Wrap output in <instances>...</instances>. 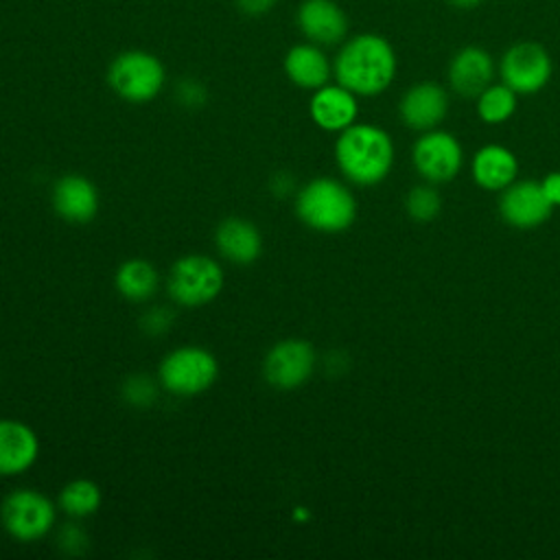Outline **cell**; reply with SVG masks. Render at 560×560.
Here are the masks:
<instances>
[{
	"label": "cell",
	"mask_w": 560,
	"mask_h": 560,
	"mask_svg": "<svg viewBox=\"0 0 560 560\" xmlns=\"http://www.w3.org/2000/svg\"><path fill=\"white\" fill-rule=\"evenodd\" d=\"M223 289V267L203 254L182 256L168 273V293L182 306L212 302Z\"/></svg>",
	"instance_id": "8992f818"
},
{
	"label": "cell",
	"mask_w": 560,
	"mask_h": 560,
	"mask_svg": "<svg viewBox=\"0 0 560 560\" xmlns=\"http://www.w3.org/2000/svg\"><path fill=\"white\" fill-rule=\"evenodd\" d=\"M158 376L166 392L175 396H195L217 381L219 361L201 346H182L162 359Z\"/></svg>",
	"instance_id": "5b68a950"
},
{
	"label": "cell",
	"mask_w": 560,
	"mask_h": 560,
	"mask_svg": "<svg viewBox=\"0 0 560 560\" xmlns=\"http://www.w3.org/2000/svg\"><path fill=\"white\" fill-rule=\"evenodd\" d=\"M448 85L462 98H477L494 77V59L481 46L459 48L446 70Z\"/></svg>",
	"instance_id": "5bb4252c"
},
{
	"label": "cell",
	"mask_w": 560,
	"mask_h": 560,
	"mask_svg": "<svg viewBox=\"0 0 560 560\" xmlns=\"http://www.w3.org/2000/svg\"><path fill=\"white\" fill-rule=\"evenodd\" d=\"M398 114L413 131L435 129L448 114V92L440 83L420 81L402 94Z\"/></svg>",
	"instance_id": "4fadbf2b"
},
{
	"label": "cell",
	"mask_w": 560,
	"mask_h": 560,
	"mask_svg": "<svg viewBox=\"0 0 560 560\" xmlns=\"http://www.w3.org/2000/svg\"><path fill=\"white\" fill-rule=\"evenodd\" d=\"M411 162L416 173L429 184H446L457 177L464 164V149L459 140L444 129L422 131L411 147Z\"/></svg>",
	"instance_id": "52a82bcc"
},
{
	"label": "cell",
	"mask_w": 560,
	"mask_h": 560,
	"mask_svg": "<svg viewBox=\"0 0 560 560\" xmlns=\"http://www.w3.org/2000/svg\"><path fill=\"white\" fill-rule=\"evenodd\" d=\"M308 114L319 129L339 133L357 122V94L339 83H326L313 90V96L308 101Z\"/></svg>",
	"instance_id": "9a60e30c"
},
{
	"label": "cell",
	"mask_w": 560,
	"mask_h": 560,
	"mask_svg": "<svg viewBox=\"0 0 560 560\" xmlns=\"http://www.w3.org/2000/svg\"><path fill=\"white\" fill-rule=\"evenodd\" d=\"M101 505V488L90 479H74L59 492V508L77 518L90 516Z\"/></svg>",
	"instance_id": "603a6c76"
},
{
	"label": "cell",
	"mask_w": 560,
	"mask_h": 560,
	"mask_svg": "<svg viewBox=\"0 0 560 560\" xmlns=\"http://www.w3.org/2000/svg\"><path fill=\"white\" fill-rule=\"evenodd\" d=\"M551 72V57L538 42H516L503 52L499 61L501 83L512 88L516 94L540 92L549 83Z\"/></svg>",
	"instance_id": "9c48e42d"
},
{
	"label": "cell",
	"mask_w": 560,
	"mask_h": 560,
	"mask_svg": "<svg viewBox=\"0 0 560 560\" xmlns=\"http://www.w3.org/2000/svg\"><path fill=\"white\" fill-rule=\"evenodd\" d=\"M407 214L418 223L433 221L442 210V197L435 190V184H418L405 197Z\"/></svg>",
	"instance_id": "cb8c5ba5"
},
{
	"label": "cell",
	"mask_w": 560,
	"mask_h": 560,
	"mask_svg": "<svg viewBox=\"0 0 560 560\" xmlns=\"http://www.w3.org/2000/svg\"><path fill=\"white\" fill-rule=\"evenodd\" d=\"M483 0H446V4L455 7V9H462V11H468V9H475L479 7Z\"/></svg>",
	"instance_id": "f546056e"
},
{
	"label": "cell",
	"mask_w": 560,
	"mask_h": 560,
	"mask_svg": "<svg viewBox=\"0 0 560 560\" xmlns=\"http://www.w3.org/2000/svg\"><path fill=\"white\" fill-rule=\"evenodd\" d=\"M470 173L479 188L490 192H501L516 179L518 160L508 147L486 144L472 155Z\"/></svg>",
	"instance_id": "d6986e66"
},
{
	"label": "cell",
	"mask_w": 560,
	"mask_h": 560,
	"mask_svg": "<svg viewBox=\"0 0 560 560\" xmlns=\"http://www.w3.org/2000/svg\"><path fill=\"white\" fill-rule=\"evenodd\" d=\"M125 394H127V400H131L133 405H147L153 400L155 389H153V383L147 381L144 376H133L125 385Z\"/></svg>",
	"instance_id": "d4e9b609"
},
{
	"label": "cell",
	"mask_w": 560,
	"mask_h": 560,
	"mask_svg": "<svg viewBox=\"0 0 560 560\" xmlns=\"http://www.w3.org/2000/svg\"><path fill=\"white\" fill-rule=\"evenodd\" d=\"M284 74L289 81L302 90H317L328 83L332 74V63L324 48L313 42L293 44L282 59Z\"/></svg>",
	"instance_id": "ac0fdd59"
},
{
	"label": "cell",
	"mask_w": 560,
	"mask_h": 560,
	"mask_svg": "<svg viewBox=\"0 0 560 560\" xmlns=\"http://www.w3.org/2000/svg\"><path fill=\"white\" fill-rule=\"evenodd\" d=\"M295 212L311 230L337 234L354 223L357 199L346 184L330 177H317L300 188Z\"/></svg>",
	"instance_id": "3957f363"
},
{
	"label": "cell",
	"mask_w": 560,
	"mask_h": 560,
	"mask_svg": "<svg viewBox=\"0 0 560 560\" xmlns=\"http://www.w3.org/2000/svg\"><path fill=\"white\" fill-rule=\"evenodd\" d=\"M295 22L306 42L322 48L337 46L348 35V15L335 0H302Z\"/></svg>",
	"instance_id": "7c38bea8"
},
{
	"label": "cell",
	"mask_w": 560,
	"mask_h": 560,
	"mask_svg": "<svg viewBox=\"0 0 560 560\" xmlns=\"http://www.w3.org/2000/svg\"><path fill=\"white\" fill-rule=\"evenodd\" d=\"M392 136L370 122H354L339 131L335 160L339 171L357 186L381 184L394 166Z\"/></svg>",
	"instance_id": "7a4b0ae2"
},
{
	"label": "cell",
	"mask_w": 560,
	"mask_h": 560,
	"mask_svg": "<svg viewBox=\"0 0 560 560\" xmlns=\"http://www.w3.org/2000/svg\"><path fill=\"white\" fill-rule=\"evenodd\" d=\"M542 186V192L545 197L549 199V203L556 208L560 206V171H553V173H547L540 182Z\"/></svg>",
	"instance_id": "83f0119b"
},
{
	"label": "cell",
	"mask_w": 560,
	"mask_h": 560,
	"mask_svg": "<svg viewBox=\"0 0 560 560\" xmlns=\"http://www.w3.org/2000/svg\"><path fill=\"white\" fill-rule=\"evenodd\" d=\"M553 212V206L542 192L540 182L514 179L499 197L501 219L516 230H534L542 225Z\"/></svg>",
	"instance_id": "8fae6325"
},
{
	"label": "cell",
	"mask_w": 560,
	"mask_h": 560,
	"mask_svg": "<svg viewBox=\"0 0 560 560\" xmlns=\"http://www.w3.org/2000/svg\"><path fill=\"white\" fill-rule=\"evenodd\" d=\"M164 83L166 68L160 57L149 50H122L107 66V85L127 103L153 101Z\"/></svg>",
	"instance_id": "277c9868"
},
{
	"label": "cell",
	"mask_w": 560,
	"mask_h": 560,
	"mask_svg": "<svg viewBox=\"0 0 560 560\" xmlns=\"http://www.w3.org/2000/svg\"><path fill=\"white\" fill-rule=\"evenodd\" d=\"M52 208L70 223H88L98 212V190L83 175H63L52 188Z\"/></svg>",
	"instance_id": "2e32d148"
},
{
	"label": "cell",
	"mask_w": 560,
	"mask_h": 560,
	"mask_svg": "<svg viewBox=\"0 0 560 560\" xmlns=\"http://www.w3.org/2000/svg\"><path fill=\"white\" fill-rule=\"evenodd\" d=\"M234 4L247 18H262L276 9L278 0H234Z\"/></svg>",
	"instance_id": "4316f807"
},
{
	"label": "cell",
	"mask_w": 560,
	"mask_h": 560,
	"mask_svg": "<svg viewBox=\"0 0 560 560\" xmlns=\"http://www.w3.org/2000/svg\"><path fill=\"white\" fill-rule=\"evenodd\" d=\"M39 453L35 431L11 418H0V475H20L28 470Z\"/></svg>",
	"instance_id": "e0dca14e"
},
{
	"label": "cell",
	"mask_w": 560,
	"mask_h": 560,
	"mask_svg": "<svg viewBox=\"0 0 560 560\" xmlns=\"http://www.w3.org/2000/svg\"><path fill=\"white\" fill-rule=\"evenodd\" d=\"M516 92L505 83H490L477 96V116L488 125H501L516 112Z\"/></svg>",
	"instance_id": "7402d4cb"
},
{
	"label": "cell",
	"mask_w": 560,
	"mask_h": 560,
	"mask_svg": "<svg viewBox=\"0 0 560 560\" xmlns=\"http://www.w3.org/2000/svg\"><path fill=\"white\" fill-rule=\"evenodd\" d=\"M332 74L339 85L357 96H376L396 77V52L385 37L359 33L341 44L332 61Z\"/></svg>",
	"instance_id": "6da1fadb"
},
{
	"label": "cell",
	"mask_w": 560,
	"mask_h": 560,
	"mask_svg": "<svg viewBox=\"0 0 560 560\" xmlns=\"http://www.w3.org/2000/svg\"><path fill=\"white\" fill-rule=\"evenodd\" d=\"M315 370V350L304 339H284L269 348L262 361L265 381L276 389L304 385Z\"/></svg>",
	"instance_id": "30bf717a"
},
{
	"label": "cell",
	"mask_w": 560,
	"mask_h": 560,
	"mask_svg": "<svg viewBox=\"0 0 560 560\" xmlns=\"http://www.w3.org/2000/svg\"><path fill=\"white\" fill-rule=\"evenodd\" d=\"M217 249L223 258L236 265L254 262L262 252V236L252 221L245 219H225L214 234Z\"/></svg>",
	"instance_id": "ffe728a7"
},
{
	"label": "cell",
	"mask_w": 560,
	"mask_h": 560,
	"mask_svg": "<svg viewBox=\"0 0 560 560\" xmlns=\"http://www.w3.org/2000/svg\"><path fill=\"white\" fill-rule=\"evenodd\" d=\"M4 529L22 542L39 540L55 525V505L37 490H13L0 510Z\"/></svg>",
	"instance_id": "ba28073f"
},
{
	"label": "cell",
	"mask_w": 560,
	"mask_h": 560,
	"mask_svg": "<svg viewBox=\"0 0 560 560\" xmlns=\"http://www.w3.org/2000/svg\"><path fill=\"white\" fill-rule=\"evenodd\" d=\"M116 289L120 295H125L131 302H144L149 300L158 289V271L155 267L144 258H131L125 260L116 271Z\"/></svg>",
	"instance_id": "44dd1931"
},
{
	"label": "cell",
	"mask_w": 560,
	"mask_h": 560,
	"mask_svg": "<svg viewBox=\"0 0 560 560\" xmlns=\"http://www.w3.org/2000/svg\"><path fill=\"white\" fill-rule=\"evenodd\" d=\"M177 98L188 107H199L206 101V88L197 81H182L177 85Z\"/></svg>",
	"instance_id": "484cf974"
},
{
	"label": "cell",
	"mask_w": 560,
	"mask_h": 560,
	"mask_svg": "<svg viewBox=\"0 0 560 560\" xmlns=\"http://www.w3.org/2000/svg\"><path fill=\"white\" fill-rule=\"evenodd\" d=\"M168 315H171V313L164 311V308H153L151 313H147V319H144L147 330L153 332V335L162 332V330L168 326V319H171Z\"/></svg>",
	"instance_id": "f1b7e54d"
}]
</instances>
